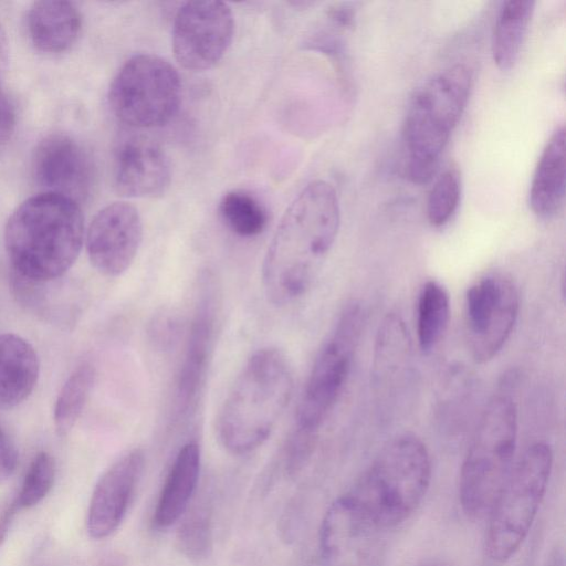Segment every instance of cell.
Wrapping results in <instances>:
<instances>
[{
	"label": "cell",
	"mask_w": 566,
	"mask_h": 566,
	"mask_svg": "<svg viewBox=\"0 0 566 566\" xmlns=\"http://www.w3.org/2000/svg\"><path fill=\"white\" fill-rule=\"evenodd\" d=\"M234 18L228 3L218 0L188 1L177 11L172 25V52L186 70L214 66L228 51Z\"/></svg>",
	"instance_id": "cell-12"
},
{
	"label": "cell",
	"mask_w": 566,
	"mask_h": 566,
	"mask_svg": "<svg viewBox=\"0 0 566 566\" xmlns=\"http://www.w3.org/2000/svg\"><path fill=\"white\" fill-rule=\"evenodd\" d=\"M553 467L551 447L531 444L514 463L489 513L485 553L494 563L511 559L526 539L545 496Z\"/></svg>",
	"instance_id": "cell-7"
},
{
	"label": "cell",
	"mask_w": 566,
	"mask_h": 566,
	"mask_svg": "<svg viewBox=\"0 0 566 566\" xmlns=\"http://www.w3.org/2000/svg\"><path fill=\"white\" fill-rule=\"evenodd\" d=\"M450 317V297L436 280L427 281L417 303V336L422 352H430L443 336Z\"/></svg>",
	"instance_id": "cell-25"
},
{
	"label": "cell",
	"mask_w": 566,
	"mask_h": 566,
	"mask_svg": "<svg viewBox=\"0 0 566 566\" xmlns=\"http://www.w3.org/2000/svg\"><path fill=\"white\" fill-rule=\"evenodd\" d=\"M54 479V459L48 452H39L31 461L21 488L10 504L17 512L35 506L49 494Z\"/></svg>",
	"instance_id": "cell-28"
},
{
	"label": "cell",
	"mask_w": 566,
	"mask_h": 566,
	"mask_svg": "<svg viewBox=\"0 0 566 566\" xmlns=\"http://www.w3.org/2000/svg\"><path fill=\"white\" fill-rule=\"evenodd\" d=\"M84 240V216L77 202L42 192L23 201L4 228L12 273L48 283L77 259Z\"/></svg>",
	"instance_id": "cell-2"
},
{
	"label": "cell",
	"mask_w": 566,
	"mask_h": 566,
	"mask_svg": "<svg viewBox=\"0 0 566 566\" xmlns=\"http://www.w3.org/2000/svg\"><path fill=\"white\" fill-rule=\"evenodd\" d=\"M201 465L197 442L189 441L177 452L154 509L151 524L166 530L176 524L195 497Z\"/></svg>",
	"instance_id": "cell-18"
},
{
	"label": "cell",
	"mask_w": 566,
	"mask_h": 566,
	"mask_svg": "<svg viewBox=\"0 0 566 566\" xmlns=\"http://www.w3.org/2000/svg\"><path fill=\"white\" fill-rule=\"evenodd\" d=\"M340 209L335 188L314 180L282 216L262 264V284L275 305H287L313 285L338 233Z\"/></svg>",
	"instance_id": "cell-1"
},
{
	"label": "cell",
	"mask_w": 566,
	"mask_h": 566,
	"mask_svg": "<svg viewBox=\"0 0 566 566\" xmlns=\"http://www.w3.org/2000/svg\"><path fill=\"white\" fill-rule=\"evenodd\" d=\"M387 532L345 493L328 506L322 518L321 557L325 566H380Z\"/></svg>",
	"instance_id": "cell-11"
},
{
	"label": "cell",
	"mask_w": 566,
	"mask_h": 566,
	"mask_svg": "<svg viewBox=\"0 0 566 566\" xmlns=\"http://www.w3.org/2000/svg\"><path fill=\"white\" fill-rule=\"evenodd\" d=\"M219 213L224 224L241 238L258 237L269 222L265 207L254 196L242 190L224 193L219 202Z\"/></svg>",
	"instance_id": "cell-27"
},
{
	"label": "cell",
	"mask_w": 566,
	"mask_h": 566,
	"mask_svg": "<svg viewBox=\"0 0 566 566\" xmlns=\"http://www.w3.org/2000/svg\"><path fill=\"white\" fill-rule=\"evenodd\" d=\"M18 463L15 446L0 426V481L7 480L14 472Z\"/></svg>",
	"instance_id": "cell-32"
},
{
	"label": "cell",
	"mask_w": 566,
	"mask_h": 566,
	"mask_svg": "<svg viewBox=\"0 0 566 566\" xmlns=\"http://www.w3.org/2000/svg\"><path fill=\"white\" fill-rule=\"evenodd\" d=\"M565 144V127L560 126L551 136L536 165L528 203L538 218L549 219L563 207L566 184Z\"/></svg>",
	"instance_id": "cell-20"
},
{
	"label": "cell",
	"mask_w": 566,
	"mask_h": 566,
	"mask_svg": "<svg viewBox=\"0 0 566 566\" xmlns=\"http://www.w3.org/2000/svg\"><path fill=\"white\" fill-rule=\"evenodd\" d=\"M17 125L15 107L11 98L0 88V147L12 137Z\"/></svg>",
	"instance_id": "cell-31"
},
{
	"label": "cell",
	"mask_w": 566,
	"mask_h": 566,
	"mask_svg": "<svg viewBox=\"0 0 566 566\" xmlns=\"http://www.w3.org/2000/svg\"><path fill=\"white\" fill-rule=\"evenodd\" d=\"M40 373L38 354L19 335H0V410L11 409L34 389Z\"/></svg>",
	"instance_id": "cell-21"
},
{
	"label": "cell",
	"mask_w": 566,
	"mask_h": 566,
	"mask_svg": "<svg viewBox=\"0 0 566 566\" xmlns=\"http://www.w3.org/2000/svg\"><path fill=\"white\" fill-rule=\"evenodd\" d=\"M327 18L338 27L350 25L354 19V11L350 7L340 3L331 7L327 11Z\"/></svg>",
	"instance_id": "cell-33"
},
{
	"label": "cell",
	"mask_w": 566,
	"mask_h": 566,
	"mask_svg": "<svg viewBox=\"0 0 566 566\" xmlns=\"http://www.w3.org/2000/svg\"><path fill=\"white\" fill-rule=\"evenodd\" d=\"M471 84L470 69L458 63L437 72L413 92L403 122L406 167L413 184H427L434 176L467 106Z\"/></svg>",
	"instance_id": "cell-5"
},
{
	"label": "cell",
	"mask_w": 566,
	"mask_h": 566,
	"mask_svg": "<svg viewBox=\"0 0 566 566\" xmlns=\"http://www.w3.org/2000/svg\"><path fill=\"white\" fill-rule=\"evenodd\" d=\"M363 325L361 305L354 301L346 304L315 357L297 407L295 429L317 436L346 384Z\"/></svg>",
	"instance_id": "cell-9"
},
{
	"label": "cell",
	"mask_w": 566,
	"mask_h": 566,
	"mask_svg": "<svg viewBox=\"0 0 566 566\" xmlns=\"http://www.w3.org/2000/svg\"><path fill=\"white\" fill-rule=\"evenodd\" d=\"M219 290L213 275L205 272L198 282L182 361L177 378V408H192L203 386L212 357L219 319Z\"/></svg>",
	"instance_id": "cell-13"
},
{
	"label": "cell",
	"mask_w": 566,
	"mask_h": 566,
	"mask_svg": "<svg viewBox=\"0 0 566 566\" xmlns=\"http://www.w3.org/2000/svg\"><path fill=\"white\" fill-rule=\"evenodd\" d=\"M181 332V319L171 308L157 312L148 324V337L160 350H169L178 342Z\"/></svg>",
	"instance_id": "cell-30"
},
{
	"label": "cell",
	"mask_w": 566,
	"mask_h": 566,
	"mask_svg": "<svg viewBox=\"0 0 566 566\" xmlns=\"http://www.w3.org/2000/svg\"><path fill=\"white\" fill-rule=\"evenodd\" d=\"M177 523L176 544L180 553L193 562L206 559L213 545L212 509L207 494L193 497Z\"/></svg>",
	"instance_id": "cell-23"
},
{
	"label": "cell",
	"mask_w": 566,
	"mask_h": 566,
	"mask_svg": "<svg viewBox=\"0 0 566 566\" xmlns=\"http://www.w3.org/2000/svg\"><path fill=\"white\" fill-rule=\"evenodd\" d=\"M431 475V458L423 441L413 433H400L382 447L346 493L376 524L389 531L421 504Z\"/></svg>",
	"instance_id": "cell-4"
},
{
	"label": "cell",
	"mask_w": 566,
	"mask_h": 566,
	"mask_svg": "<svg viewBox=\"0 0 566 566\" xmlns=\"http://www.w3.org/2000/svg\"><path fill=\"white\" fill-rule=\"evenodd\" d=\"M520 310L514 281L491 272L474 282L465 294V331L476 363L493 359L509 339Z\"/></svg>",
	"instance_id": "cell-10"
},
{
	"label": "cell",
	"mask_w": 566,
	"mask_h": 566,
	"mask_svg": "<svg viewBox=\"0 0 566 566\" xmlns=\"http://www.w3.org/2000/svg\"><path fill=\"white\" fill-rule=\"evenodd\" d=\"M517 410L507 394L493 396L474 429L459 475V501L471 520L489 515L514 465Z\"/></svg>",
	"instance_id": "cell-6"
},
{
	"label": "cell",
	"mask_w": 566,
	"mask_h": 566,
	"mask_svg": "<svg viewBox=\"0 0 566 566\" xmlns=\"http://www.w3.org/2000/svg\"><path fill=\"white\" fill-rule=\"evenodd\" d=\"M95 379V368L83 363L64 382L55 401L53 421L59 436H66L78 420Z\"/></svg>",
	"instance_id": "cell-26"
},
{
	"label": "cell",
	"mask_w": 566,
	"mask_h": 566,
	"mask_svg": "<svg viewBox=\"0 0 566 566\" xmlns=\"http://www.w3.org/2000/svg\"><path fill=\"white\" fill-rule=\"evenodd\" d=\"M113 185L128 198H158L171 182V166L165 150L142 135L119 138L113 155Z\"/></svg>",
	"instance_id": "cell-17"
},
{
	"label": "cell",
	"mask_w": 566,
	"mask_h": 566,
	"mask_svg": "<svg viewBox=\"0 0 566 566\" xmlns=\"http://www.w3.org/2000/svg\"><path fill=\"white\" fill-rule=\"evenodd\" d=\"M27 24L29 36L39 51L57 54L76 42L82 15L77 7L69 1H36L28 11Z\"/></svg>",
	"instance_id": "cell-19"
},
{
	"label": "cell",
	"mask_w": 566,
	"mask_h": 566,
	"mask_svg": "<svg viewBox=\"0 0 566 566\" xmlns=\"http://www.w3.org/2000/svg\"><path fill=\"white\" fill-rule=\"evenodd\" d=\"M108 102L116 118L130 128L164 126L179 109L180 76L167 60L150 53L136 54L113 78Z\"/></svg>",
	"instance_id": "cell-8"
},
{
	"label": "cell",
	"mask_w": 566,
	"mask_h": 566,
	"mask_svg": "<svg viewBox=\"0 0 566 566\" xmlns=\"http://www.w3.org/2000/svg\"><path fill=\"white\" fill-rule=\"evenodd\" d=\"M9 63V43L6 31L0 24V82L6 74Z\"/></svg>",
	"instance_id": "cell-34"
},
{
	"label": "cell",
	"mask_w": 566,
	"mask_h": 566,
	"mask_svg": "<svg viewBox=\"0 0 566 566\" xmlns=\"http://www.w3.org/2000/svg\"><path fill=\"white\" fill-rule=\"evenodd\" d=\"M532 0H509L500 8L492 33V56L496 66L507 71L516 63L534 12Z\"/></svg>",
	"instance_id": "cell-22"
},
{
	"label": "cell",
	"mask_w": 566,
	"mask_h": 566,
	"mask_svg": "<svg viewBox=\"0 0 566 566\" xmlns=\"http://www.w3.org/2000/svg\"><path fill=\"white\" fill-rule=\"evenodd\" d=\"M410 338L402 318L388 314L381 324L376 338L374 376L380 382L397 376L408 364Z\"/></svg>",
	"instance_id": "cell-24"
},
{
	"label": "cell",
	"mask_w": 566,
	"mask_h": 566,
	"mask_svg": "<svg viewBox=\"0 0 566 566\" xmlns=\"http://www.w3.org/2000/svg\"><path fill=\"white\" fill-rule=\"evenodd\" d=\"M145 469V453L135 448L112 463L98 479L87 510L91 537L103 539L122 524L135 497Z\"/></svg>",
	"instance_id": "cell-16"
},
{
	"label": "cell",
	"mask_w": 566,
	"mask_h": 566,
	"mask_svg": "<svg viewBox=\"0 0 566 566\" xmlns=\"http://www.w3.org/2000/svg\"><path fill=\"white\" fill-rule=\"evenodd\" d=\"M32 171L43 192L77 203L90 196L95 178L94 164L85 147L63 133L50 134L36 145Z\"/></svg>",
	"instance_id": "cell-15"
},
{
	"label": "cell",
	"mask_w": 566,
	"mask_h": 566,
	"mask_svg": "<svg viewBox=\"0 0 566 566\" xmlns=\"http://www.w3.org/2000/svg\"><path fill=\"white\" fill-rule=\"evenodd\" d=\"M294 387L292 366L279 348L254 352L244 363L219 412L217 431L232 454L260 448L285 412Z\"/></svg>",
	"instance_id": "cell-3"
},
{
	"label": "cell",
	"mask_w": 566,
	"mask_h": 566,
	"mask_svg": "<svg viewBox=\"0 0 566 566\" xmlns=\"http://www.w3.org/2000/svg\"><path fill=\"white\" fill-rule=\"evenodd\" d=\"M413 566H451L448 562L439 558H429L421 560Z\"/></svg>",
	"instance_id": "cell-35"
},
{
	"label": "cell",
	"mask_w": 566,
	"mask_h": 566,
	"mask_svg": "<svg viewBox=\"0 0 566 566\" xmlns=\"http://www.w3.org/2000/svg\"><path fill=\"white\" fill-rule=\"evenodd\" d=\"M461 178L457 168L446 169L433 184L427 200V218L432 227H443L458 209Z\"/></svg>",
	"instance_id": "cell-29"
},
{
	"label": "cell",
	"mask_w": 566,
	"mask_h": 566,
	"mask_svg": "<svg viewBox=\"0 0 566 566\" xmlns=\"http://www.w3.org/2000/svg\"><path fill=\"white\" fill-rule=\"evenodd\" d=\"M143 221L135 206L112 202L92 219L86 233L91 264L105 276H119L134 262L143 241Z\"/></svg>",
	"instance_id": "cell-14"
}]
</instances>
